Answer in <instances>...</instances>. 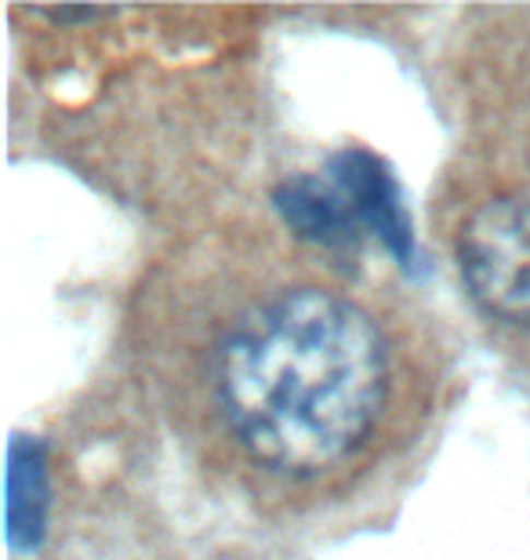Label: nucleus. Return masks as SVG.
<instances>
[{
	"instance_id": "f257e3e1",
	"label": "nucleus",
	"mask_w": 530,
	"mask_h": 560,
	"mask_svg": "<svg viewBox=\"0 0 530 560\" xmlns=\"http://www.w3.org/2000/svg\"><path fill=\"white\" fill-rule=\"evenodd\" d=\"M128 353L200 474L291 517L375 485L450 383L408 299L273 219H219L172 244L131 299Z\"/></svg>"
},
{
	"instance_id": "f03ea898",
	"label": "nucleus",
	"mask_w": 530,
	"mask_h": 560,
	"mask_svg": "<svg viewBox=\"0 0 530 560\" xmlns=\"http://www.w3.org/2000/svg\"><path fill=\"white\" fill-rule=\"evenodd\" d=\"M450 270L483 320L530 342V183L466 156L433 200Z\"/></svg>"
},
{
	"instance_id": "7ed1b4c3",
	"label": "nucleus",
	"mask_w": 530,
	"mask_h": 560,
	"mask_svg": "<svg viewBox=\"0 0 530 560\" xmlns=\"http://www.w3.org/2000/svg\"><path fill=\"white\" fill-rule=\"evenodd\" d=\"M450 73L469 161L530 183V4L469 11Z\"/></svg>"
}]
</instances>
